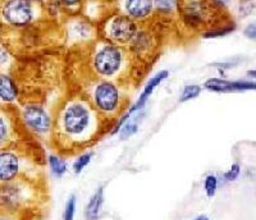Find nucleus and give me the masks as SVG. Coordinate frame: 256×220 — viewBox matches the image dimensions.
<instances>
[{"label": "nucleus", "mask_w": 256, "mask_h": 220, "mask_svg": "<svg viewBox=\"0 0 256 220\" xmlns=\"http://www.w3.org/2000/svg\"><path fill=\"white\" fill-rule=\"evenodd\" d=\"M20 128L14 108L0 106V151L27 141Z\"/></svg>", "instance_id": "nucleus-11"}, {"label": "nucleus", "mask_w": 256, "mask_h": 220, "mask_svg": "<svg viewBox=\"0 0 256 220\" xmlns=\"http://www.w3.org/2000/svg\"><path fill=\"white\" fill-rule=\"evenodd\" d=\"M0 32H2V24H0Z\"/></svg>", "instance_id": "nucleus-34"}, {"label": "nucleus", "mask_w": 256, "mask_h": 220, "mask_svg": "<svg viewBox=\"0 0 256 220\" xmlns=\"http://www.w3.org/2000/svg\"><path fill=\"white\" fill-rule=\"evenodd\" d=\"M154 12L162 17H174L178 14L180 0H152Z\"/></svg>", "instance_id": "nucleus-18"}, {"label": "nucleus", "mask_w": 256, "mask_h": 220, "mask_svg": "<svg viewBox=\"0 0 256 220\" xmlns=\"http://www.w3.org/2000/svg\"><path fill=\"white\" fill-rule=\"evenodd\" d=\"M169 74H170V73H169V70H159L158 73H155L152 78L146 82L145 86H144V88H142V91H141L140 96H138V98H137L136 102H134L131 106L127 108V110H126L124 113H123L122 116L116 119L113 124H112L110 130H109V134H110V136H116V134H118V132L120 130V128L123 127V124L127 122L128 119L131 118L134 114L138 113V112H142V110L145 109L146 104L148 102V100H150V98L152 96V94L155 92V90H156L160 84H163L166 80L169 78Z\"/></svg>", "instance_id": "nucleus-10"}, {"label": "nucleus", "mask_w": 256, "mask_h": 220, "mask_svg": "<svg viewBox=\"0 0 256 220\" xmlns=\"http://www.w3.org/2000/svg\"><path fill=\"white\" fill-rule=\"evenodd\" d=\"M45 6L32 0H0V24L6 31H20L34 26Z\"/></svg>", "instance_id": "nucleus-8"}, {"label": "nucleus", "mask_w": 256, "mask_h": 220, "mask_svg": "<svg viewBox=\"0 0 256 220\" xmlns=\"http://www.w3.org/2000/svg\"><path fill=\"white\" fill-rule=\"evenodd\" d=\"M14 56L8 46L0 40V72H12Z\"/></svg>", "instance_id": "nucleus-21"}, {"label": "nucleus", "mask_w": 256, "mask_h": 220, "mask_svg": "<svg viewBox=\"0 0 256 220\" xmlns=\"http://www.w3.org/2000/svg\"><path fill=\"white\" fill-rule=\"evenodd\" d=\"M14 109L27 138L52 145L56 108H50L44 100L24 98Z\"/></svg>", "instance_id": "nucleus-4"}, {"label": "nucleus", "mask_w": 256, "mask_h": 220, "mask_svg": "<svg viewBox=\"0 0 256 220\" xmlns=\"http://www.w3.org/2000/svg\"><path fill=\"white\" fill-rule=\"evenodd\" d=\"M26 142L0 151V183L10 182L17 178L38 180V162L35 155L27 150Z\"/></svg>", "instance_id": "nucleus-7"}, {"label": "nucleus", "mask_w": 256, "mask_h": 220, "mask_svg": "<svg viewBox=\"0 0 256 220\" xmlns=\"http://www.w3.org/2000/svg\"><path fill=\"white\" fill-rule=\"evenodd\" d=\"M80 94L108 123L113 124L127 110L130 96L124 84L91 77L82 84Z\"/></svg>", "instance_id": "nucleus-3"}, {"label": "nucleus", "mask_w": 256, "mask_h": 220, "mask_svg": "<svg viewBox=\"0 0 256 220\" xmlns=\"http://www.w3.org/2000/svg\"><path fill=\"white\" fill-rule=\"evenodd\" d=\"M59 6H62L63 9V12L70 13V16L77 14L78 10H81L82 6L86 0H54Z\"/></svg>", "instance_id": "nucleus-25"}, {"label": "nucleus", "mask_w": 256, "mask_h": 220, "mask_svg": "<svg viewBox=\"0 0 256 220\" xmlns=\"http://www.w3.org/2000/svg\"><path fill=\"white\" fill-rule=\"evenodd\" d=\"M102 2H105V3H114L116 0H102Z\"/></svg>", "instance_id": "nucleus-33"}, {"label": "nucleus", "mask_w": 256, "mask_h": 220, "mask_svg": "<svg viewBox=\"0 0 256 220\" xmlns=\"http://www.w3.org/2000/svg\"><path fill=\"white\" fill-rule=\"evenodd\" d=\"M92 158H94V151H90V150L84 151V152H82L81 155H78V156H77V159L74 160L72 164L73 173L76 174V176L81 174L82 172L88 168V165H90Z\"/></svg>", "instance_id": "nucleus-23"}, {"label": "nucleus", "mask_w": 256, "mask_h": 220, "mask_svg": "<svg viewBox=\"0 0 256 220\" xmlns=\"http://www.w3.org/2000/svg\"><path fill=\"white\" fill-rule=\"evenodd\" d=\"M105 201V187L100 186L95 190L92 196L90 197L88 202L84 208V219L86 220H98L102 216V206Z\"/></svg>", "instance_id": "nucleus-16"}, {"label": "nucleus", "mask_w": 256, "mask_h": 220, "mask_svg": "<svg viewBox=\"0 0 256 220\" xmlns=\"http://www.w3.org/2000/svg\"><path fill=\"white\" fill-rule=\"evenodd\" d=\"M224 10L212 6L209 0H180L178 14L180 22L190 31L205 32L216 26L230 22L224 20Z\"/></svg>", "instance_id": "nucleus-6"}, {"label": "nucleus", "mask_w": 256, "mask_h": 220, "mask_svg": "<svg viewBox=\"0 0 256 220\" xmlns=\"http://www.w3.org/2000/svg\"><path fill=\"white\" fill-rule=\"evenodd\" d=\"M76 208L77 197L76 194H70L67 198V201H66V205H64L62 220H74V218H76Z\"/></svg>", "instance_id": "nucleus-26"}, {"label": "nucleus", "mask_w": 256, "mask_h": 220, "mask_svg": "<svg viewBox=\"0 0 256 220\" xmlns=\"http://www.w3.org/2000/svg\"><path fill=\"white\" fill-rule=\"evenodd\" d=\"M244 36L246 38H248V40L255 41V38H256V24H255V22H251V24H248V26L244 27Z\"/></svg>", "instance_id": "nucleus-28"}, {"label": "nucleus", "mask_w": 256, "mask_h": 220, "mask_svg": "<svg viewBox=\"0 0 256 220\" xmlns=\"http://www.w3.org/2000/svg\"><path fill=\"white\" fill-rule=\"evenodd\" d=\"M38 202L40 188L36 180L22 177L0 183V212L31 215Z\"/></svg>", "instance_id": "nucleus-5"}, {"label": "nucleus", "mask_w": 256, "mask_h": 220, "mask_svg": "<svg viewBox=\"0 0 256 220\" xmlns=\"http://www.w3.org/2000/svg\"><path fill=\"white\" fill-rule=\"evenodd\" d=\"M210 3L218 9H222L224 12H227V9L232 6L233 0H209Z\"/></svg>", "instance_id": "nucleus-30"}, {"label": "nucleus", "mask_w": 256, "mask_h": 220, "mask_svg": "<svg viewBox=\"0 0 256 220\" xmlns=\"http://www.w3.org/2000/svg\"><path fill=\"white\" fill-rule=\"evenodd\" d=\"M188 220H212V219H210V218L208 216V215L201 214V215H196V216L191 218V219H188Z\"/></svg>", "instance_id": "nucleus-31"}, {"label": "nucleus", "mask_w": 256, "mask_h": 220, "mask_svg": "<svg viewBox=\"0 0 256 220\" xmlns=\"http://www.w3.org/2000/svg\"><path fill=\"white\" fill-rule=\"evenodd\" d=\"M144 116H145V114H144V110L142 112H138V113L134 114V116L123 124V127L120 128V130L118 132L120 141H127V140H130L132 136H134V134H137V130L140 128L141 120L144 119Z\"/></svg>", "instance_id": "nucleus-17"}, {"label": "nucleus", "mask_w": 256, "mask_h": 220, "mask_svg": "<svg viewBox=\"0 0 256 220\" xmlns=\"http://www.w3.org/2000/svg\"><path fill=\"white\" fill-rule=\"evenodd\" d=\"M240 176H241V165H240V162H233L230 169L222 174V178L224 180V182L230 183L238 180Z\"/></svg>", "instance_id": "nucleus-27"}, {"label": "nucleus", "mask_w": 256, "mask_h": 220, "mask_svg": "<svg viewBox=\"0 0 256 220\" xmlns=\"http://www.w3.org/2000/svg\"><path fill=\"white\" fill-rule=\"evenodd\" d=\"M237 28L236 22H233L232 20L227 24H223L220 26H216L212 30H208V31L202 32L201 36L202 38H223V36H227L230 34H232L234 30Z\"/></svg>", "instance_id": "nucleus-20"}, {"label": "nucleus", "mask_w": 256, "mask_h": 220, "mask_svg": "<svg viewBox=\"0 0 256 220\" xmlns=\"http://www.w3.org/2000/svg\"><path fill=\"white\" fill-rule=\"evenodd\" d=\"M30 215L10 214V212H0V220H28Z\"/></svg>", "instance_id": "nucleus-29"}, {"label": "nucleus", "mask_w": 256, "mask_h": 220, "mask_svg": "<svg viewBox=\"0 0 256 220\" xmlns=\"http://www.w3.org/2000/svg\"><path fill=\"white\" fill-rule=\"evenodd\" d=\"M113 4L116 12L127 16L138 24H146L155 16L152 0H116Z\"/></svg>", "instance_id": "nucleus-13"}, {"label": "nucleus", "mask_w": 256, "mask_h": 220, "mask_svg": "<svg viewBox=\"0 0 256 220\" xmlns=\"http://www.w3.org/2000/svg\"><path fill=\"white\" fill-rule=\"evenodd\" d=\"M32 2H35V3H38L41 4V6H46L48 3H49V0H32Z\"/></svg>", "instance_id": "nucleus-32"}, {"label": "nucleus", "mask_w": 256, "mask_h": 220, "mask_svg": "<svg viewBox=\"0 0 256 220\" xmlns=\"http://www.w3.org/2000/svg\"><path fill=\"white\" fill-rule=\"evenodd\" d=\"M205 90L216 94H228V92H244V91H255L256 84L251 80H230L219 78V77H212L205 81L204 86Z\"/></svg>", "instance_id": "nucleus-14"}, {"label": "nucleus", "mask_w": 256, "mask_h": 220, "mask_svg": "<svg viewBox=\"0 0 256 220\" xmlns=\"http://www.w3.org/2000/svg\"><path fill=\"white\" fill-rule=\"evenodd\" d=\"M48 166H49L50 173L56 178H62L66 176L68 172V164L60 154H49L46 158Z\"/></svg>", "instance_id": "nucleus-19"}, {"label": "nucleus", "mask_w": 256, "mask_h": 220, "mask_svg": "<svg viewBox=\"0 0 256 220\" xmlns=\"http://www.w3.org/2000/svg\"><path fill=\"white\" fill-rule=\"evenodd\" d=\"M22 94L18 78L12 72H0V106L16 108Z\"/></svg>", "instance_id": "nucleus-15"}, {"label": "nucleus", "mask_w": 256, "mask_h": 220, "mask_svg": "<svg viewBox=\"0 0 256 220\" xmlns=\"http://www.w3.org/2000/svg\"><path fill=\"white\" fill-rule=\"evenodd\" d=\"M112 124L80 92L66 96L54 109L52 146L59 154H73L92 145Z\"/></svg>", "instance_id": "nucleus-1"}, {"label": "nucleus", "mask_w": 256, "mask_h": 220, "mask_svg": "<svg viewBox=\"0 0 256 220\" xmlns=\"http://www.w3.org/2000/svg\"><path fill=\"white\" fill-rule=\"evenodd\" d=\"M201 92H202V86H200V84H186V86L182 88V91H180V102H191V100H195V98H198V96L201 95Z\"/></svg>", "instance_id": "nucleus-22"}, {"label": "nucleus", "mask_w": 256, "mask_h": 220, "mask_svg": "<svg viewBox=\"0 0 256 220\" xmlns=\"http://www.w3.org/2000/svg\"><path fill=\"white\" fill-rule=\"evenodd\" d=\"M141 24H136L131 18L114 10L113 13L102 18V24L98 27L100 38L116 44L118 46L128 48L136 38Z\"/></svg>", "instance_id": "nucleus-9"}, {"label": "nucleus", "mask_w": 256, "mask_h": 220, "mask_svg": "<svg viewBox=\"0 0 256 220\" xmlns=\"http://www.w3.org/2000/svg\"><path fill=\"white\" fill-rule=\"evenodd\" d=\"M219 187V178L216 177L214 173L206 174V177L204 178V191L206 197L212 198L216 194Z\"/></svg>", "instance_id": "nucleus-24"}, {"label": "nucleus", "mask_w": 256, "mask_h": 220, "mask_svg": "<svg viewBox=\"0 0 256 220\" xmlns=\"http://www.w3.org/2000/svg\"><path fill=\"white\" fill-rule=\"evenodd\" d=\"M66 36L70 44H92L99 38V30L84 16H72L66 24Z\"/></svg>", "instance_id": "nucleus-12"}, {"label": "nucleus", "mask_w": 256, "mask_h": 220, "mask_svg": "<svg viewBox=\"0 0 256 220\" xmlns=\"http://www.w3.org/2000/svg\"><path fill=\"white\" fill-rule=\"evenodd\" d=\"M134 59L127 48L98 38L91 44L88 68L94 78L126 84L134 76Z\"/></svg>", "instance_id": "nucleus-2"}]
</instances>
